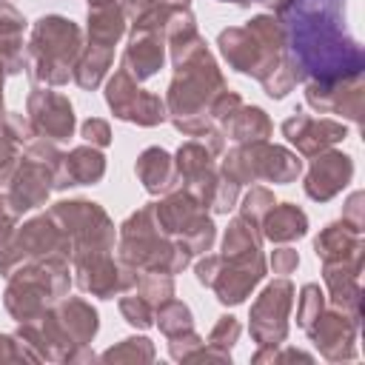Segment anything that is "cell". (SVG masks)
Here are the masks:
<instances>
[{"label": "cell", "mask_w": 365, "mask_h": 365, "mask_svg": "<svg viewBox=\"0 0 365 365\" xmlns=\"http://www.w3.org/2000/svg\"><path fill=\"white\" fill-rule=\"evenodd\" d=\"M291 46L317 77L356 74L362 51L342 26L339 0H299L291 17Z\"/></svg>", "instance_id": "obj_1"}]
</instances>
